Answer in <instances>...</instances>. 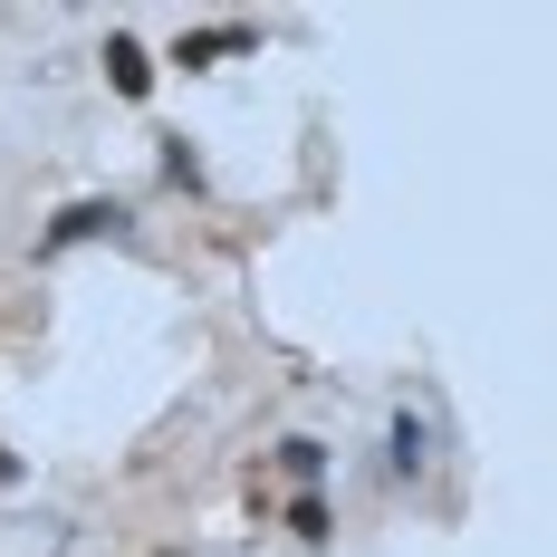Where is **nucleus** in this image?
Returning a JSON list of instances; mask_svg holds the SVG:
<instances>
[{"mask_svg":"<svg viewBox=\"0 0 557 557\" xmlns=\"http://www.w3.org/2000/svg\"><path fill=\"white\" fill-rule=\"evenodd\" d=\"M270 461H278V481H298V491H318V481H327V461H336V451L318 443V433H288V443L270 451Z\"/></svg>","mask_w":557,"mask_h":557,"instance_id":"obj_5","label":"nucleus"},{"mask_svg":"<svg viewBox=\"0 0 557 557\" xmlns=\"http://www.w3.org/2000/svg\"><path fill=\"white\" fill-rule=\"evenodd\" d=\"M20 481H29V461H20V451L0 443V491H20Z\"/></svg>","mask_w":557,"mask_h":557,"instance_id":"obj_8","label":"nucleus"},{"mask_svg":"<svg viewBox=\"0 0 557 557\" xmlns=\"http://www.w3.org/2000/svg\"><path fill=\"white\" fill-rule=\"evenodd\" d=\"M423 471H433V423L394 413V433H385V481H423Z\"/></svg>","mask_w":557,"mask_h":557,"instance_id":"obj_4","label":"nucleus"},{"mask_svg":"<svg viewBox=\"0 0 557 557\" xmlns=\"http://www.w3.org/2000/svg\"><path fill=\"white\" fill-rule=\"evenodd\" d=\"M231 58H260V29H240V20H231V29H183V39H173V67H183V77L231 67Z\"/></svg>","mask_w":557,"mask_h":557,"instance_id":"obj_2","label":"nucleus"},{"mask_svg":"<svg viewBox=\"0 0 557 557\" xmlns=\"http://www.w3.org/2000/svg\"><path fill=\"white\" fill-rule=\"evenodd\" d=\"M154 164H164V183H202V154H193L183 135H164V145H154Z\"/></svg>","mask_w":557,"mask_h":557,"instance_id":"obj_7","label":"nucleus"},{"mask_svg":"<svg viewBox=\"0 0 557 557\" xmlns=\"http://www.w3.org/2000/svg\"><path fill=\"white\" fill-rule=\"evenodd\" d=\"M288 529H298L308 548H327V539H336V509H327V491H298V500H288Z\"/></svg>","mask_w":557,"mask_h":557,"instance_id":"obj_6","label":"nucleus"},{"mask_svg":"<svg viewBox=\"0 0 557 557\" xmlns=\"http://www.w3.org/2000/svg\"><path fill=\"white\" fill-rule=\"evenodd\" d=\"M107 87L125 97V107H145V97H154V49L125 39V29H107Z\"/></svg>","mask_w":557,"mask_h":557,"instance_id":"obj_3","label":"nucleus"},{"mask_svg":"<svg viewBox=\"0 0 557 557\" xmlns=\"http://www.w3.org/2000/svg\"><path fill=\"white\" fill-rule=\"evenodd\" d=\"M77 240H135V212H125L115 193H77V202H58L49 222H39V260L77 250Z\"/></svg>","mask_w":557,"mask_h":557,"instance_id":"obj_1","label":"nucleus"}]
</instances>
